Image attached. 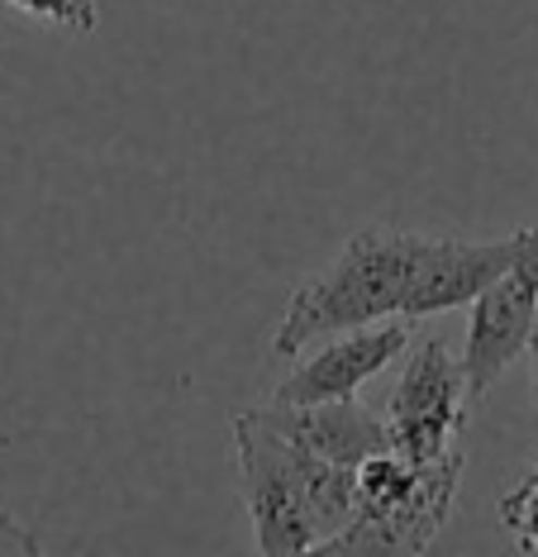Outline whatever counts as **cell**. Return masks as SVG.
Segmentation results:
<instances>
[{
	"label": "cell",
	"instance_id": "1",
	"mask_svg": "<svg viewBox=\"0 0 538 557\" xmlns=\"http://www.w3.org/2000/svg\"><path fill=\"white\" fill-rule=\"evenodd\" d=\"M234 462L239 491L253 519L258 553H315L353 519L357 467L325 462L267 429L253 410L234 414Z\"/></svg>",
	"mask_w": 538,
	"mask_h": 557
},
{
	"label": "cell",
	"instance_id": "2",
	"mask_svg": "<svg viewBox=\"0 0 538 557\" xmlns=\"http://www.w3.org/2000/svg\"><path fill=\"white\" fill-rule=\"evenodd\" d=\"M425 248H429V234L387 230V224L353 234L329 268H319L310 282L296 286L267 352L277 362H291L296 352L339 334V329L395 320V314L405 320Z\"/></svg>",
	"mask_w": 538,
	"mask_h": 557
},
{
	"label": "cell",
	"instance_id": "3",
	"mask_svg": "<svg viewBox=\"0 0 538 557\" xmlns=\"http://www.w3.org/2000/svg\"><path fill=\"white\" fill-rule=\"evenodd\" d=\"M457 486H463V448L433 462H415L401 453H371L367 462H357V500L353 519L343 524V534L325 543V557L334 553H395L415 557L425 553L433 539L443 534L448 515H453Z\"/></svg>",
	"mask_w": 538,
	"mask_h": 557
},
{
	"label": "cell",
	"instance_id": "4",
	"mask_svg": "<svg viewBox=\"0 0 538 557\" xmlns=\"http://www.w3.org/2000/svg\"><path fill=\"white\" fill-rule=\"evenodd\" d=\"M405 358V372L395 382V396L387 405V438H391V453L401 458H415V462H433V458H448V453L463 448L467 434V382H463V362L448 352L439 338H425L401 352Z\"/></svg>",
	"mask_w": 538,
	"mask_h": 557
},
{
	"label": "cell",
	"instance_id": "5",
	"mask_svg": "<svg viewBox=\"0 0 538 557\" xmlns=\"http://www.w3.org/2000/svg\"><path fill=\"white\" fill-rule=\"evenodd\" d=\"M415 338V320H377L339 329V334L319 338L305 352H296V367L277 382L272 405H315V400H343L357 396L371 376L387 372L391 362H401V352Z\"/></svg>",
	"mask_w": 538,
	"mask_h": 557
},
{
	"label": "cell",
	"instance_id": "6",
	"mask_svg": "<svg viewBox=\"0 0 538 557\" xmlns=\"http://www.w3.org/2000/svg\"><path fill=\"white\" fill-rule=\"evenodd\" d=\"M538 310V282L524 272H501L491 286H481L467 300V344H463V382L467 396L481 400L510 367L519 362V352L529 348V329Z\"/></svg>",
	"mask_w": 538,
	"mask_h": 557
},
{
	"label": "cell",
	"instance_id": "7",
	"mask_svg": "<svg viewBox=\"0 0 538 557\" xmlns=\"http://www.w3.org/2000/svg\"><path fill=\"white\" fill-rule=\"evenodd\" d=\"M258 420L267 429H277L281 438H291L296 448L315 453L325 462H339V467H357L367 462L371 453H387L391 438H387V420L377 410H367L357 396H343V400H315V405H258Z\"/></svg>",
	"mask_w": 538,
	"mask_h": 557
},
{
	"label": "cell",
	"instance_id": "8",
	"mask_svg": "<svg viewBox=\"0 0 538 557\" xmlns=\"http://www.w3.org/2000/svg\"><path fill=\"white\" fill-rule=\"evenodd\" d=\"M510 262H515V234L486 238V244L429 234V248H425V262H419V282H415V296H409L405 320L419 324V320H429V314L467 306L481 286H491L501 272H510Z\"/></svg>",
	"mask_w": 538,
	"mask_h": 557
},
{
	"label": "cell",
	"instance_id": "9",
	"mask_svg": "<svg viewBox=\"0 0 538 557\" xmlns=\"http://www.w3.org/2000/svg\"><path fill=\"white\" fill-rule=\"evenodd\" d=\"M5 10H15L29 24H48L62 34H96L100 24V5L96 0H0Z\"/></svg>",
	"mask_w": 538,
	"mask_h": 557
},
{
	"label": "cell",
	"instance_id": "10",
	"mask_svg": "<svg viewBox=\"0 0 538 557\" xmlns=\"http://www.w3.org/2000/svg\"><path fill=\"white\" fill-rule=\"evenodd\" d=\"M501 524L519 553H538V458L501 496Z\"/></svg>",
	"mask_w": 538,
	"mask_h": 557
},
{
	"label": "cell",
	"instance_id": "11",
	"mask_svg": "<svg viewBox=\"0 0 538 557\" xmlns=\"http://www.w3.org/2000/svg\"><path fill=\"white\" fill-rule=\"evenodd\" d=\"M510 268L524 272L529 282H538V224H534V230L515 234V262H510Z\"/></svg>",
	"mask_w": 538,
	"mask_h": 557
},
{
	"label": "cell",
	"instance_id": "12",
	"mask_svg": "<svg viewBox=\"0 0 538 557\" xmlns=\"http://www.w3.org/2000/svg\"><path fill=\"white\" fill-rule=\"evenodd\" d=\"M529 362H534V400H538V310H534V329H529Z\"/></svg>",
	"mask_w": 538,
	"mask_h": 557
}]
</instances>
